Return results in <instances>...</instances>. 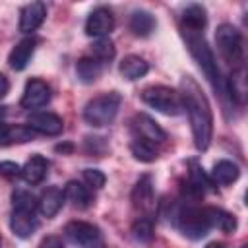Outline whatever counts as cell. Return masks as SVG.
Listing matches in <instances>:
<instances>
[{"label":"cell","instance_id":"obj_9","mask_svg":"<svg viewBox=\"0 0 248 248\" xmlns=\"http://www.w3.org/2000/svg\"><path fill=\"white\" fill-rule=\"evenodd\" d=\"M50 101V87L46 81L39 79V78H31L27 83H25V89H23V95H21V101L19 105L23 108H41L45 107L46 103Z\"/></svg>","mask_w":248,"mask_h":248},{"label":"cell","instance_id":"obj_13","mask_svg":"<svg viewBox=\"0 0 248 248\" xmlns=\"http://www.w3.org/2000/svg\"><path fill=\"white\" fill-rule=\"evenodd\" d=\"M132 203L136 209L143 211L145 215L153 209L155 205V196H153V180L149 174H143L140 176V180L134 184V190H132Z\"/></svg>","mask_w":248,"mask_h":248},{"label":"cell","instance_id":"obj_8","mask_svg":"<svg viewBox=\"0 0 248 248\" xmlns=\"http://www.w3.org/2000/svg\"><path fill=\"white\" fill-rule=\"evenodd\" d=\"M112 29H114V16L107 6H97L95 10H91V14L85 19V35L101 39V37H108Z\"/></svg>","mask_w":248,"mask_h":248},{"label":"cell","instance_id":"obj_15","mask_svg":"<svg viewBox=\"0 0 248 248\" xmlns=\"http://www.w3.org/2000/svg\"><path fill=\"white\" fill-rule=\"evenodd\" d=\"M39 227V221L35 217V211H23V209H12L10 215V229L17 238H29Z\"/></svg>","mask_w":248,"mask_h":248},{"label":"cell","instance_id":"obj_16","mask_svg":"<svg viewBox=\"0 0 248 248\" xmlns=\"http://www.w3.org/2000/svg\"><path fill=\"white\" fill-rule=\"evenodd\" d=\"M48 167H50V163H48V159L46 157H43V155H39V153H35V155H31L29 159H27V163L21 167V178L27 182V184H31V186H35V184H41L43 180H45V176H46V172H48Z\"/></svg>","mask_w":248,"mask_h":248},{"label":"cell","instance_id":"obj_10","mask_svg":"<svg viewBox=\"0 0 248 248\" xmlns=\"http://www.w3.org/2000/svg\"><path fill=\"white\" fill-rule=\"evenodd\" d=\"M27 126L35 134L58 136L64 130V120L54 112H33L27 116Z\"/></svg>","mask_w":248,"mask_h":248},{"label":"cell","instance_id":"obj_12","mask_svg":"<svg viewBox=\"0 0 248 248\" xmlns=\"http://www.w3.org/2000/svg\"><path fill=\"white\" fill-rule=\"evenodd\" d=\"M132 124H134V130L138 132V138H141V140H145V141H149L153 145L155 143H163L167 140V132L145 112L136 114Z\"/></svg>","mask_w":248,"mask_h":248},{"label":"cell","instance_id":"obj_2","mask_svg":"<svg viewBox=\"0 0 248 248\" xmlns=\"http://www.w3.org/2000/svg\"><path fill=\"white\" fill-rule=\"evenodd\" d=\"M180 33H182V39H184L190 54L194 56V60L198 62V66L202 68V72L205 74V78L209 79V83L213 85V89L219 91V93H225V85L221 81V72L217 68L213 50L209 48V45H207V41L203 37V31L180 29Z\"/></svg>","mask_w":248,"mask_h":248},{"label":"cell","instance_id":"obj_20","mask_svg":"<svg viewBox=\"0 0 248 248\" xmlns=\"http://www.w3.org/2000/svg\"><path fill=\"white\" fill-rule=\"evenodd\" d=\"M118 70H120V74H122L124 79L134 81V79L143 78V76L149 72V62H147L145 58L138 56V54H128V56L122 58Z\"/></svg>","mask_w":248,"mask_h":248},{"label":"cell","instance_id":"obj_32","mask_svg":"<svg viewBox=\"0 0 248 248\" xmlns=\"http://www.w3.org/2000/svg\"><path fill=\"white\" fill-rule=\"evenodd\" d=\"M21 172V167L17 165V163H14V161H2L0 163V176H4V178H14V176H17Z\"/></svg>","mask_w":248,"mask_h":248},{"label":"cell","instance_id":"obj_11","mask_svg":"<svg viewBox=\"0 0 248 248\" xmlns=\"http://www.w3.org/2000/svg\"><path fill=\"white\" fill-rule=\"evenodd\" d=\"M45 19H46V4L31 2L19 10V25L17 27L21 33H33L43 25Z\"/></svg>","mask_w":248,"mask_h":248},{"label":"cell","instance_id":"obj_1","mask_svg":"<svg viewBox=\"0 0 248 248\" xmlns=\"http://www.w3.org/2000/svg\"><path fill=\"white\" fill-rule=\"evenodd\" d=\"M178 93L182 99V108H186V112H188L194 145L198 151H205L209 147L211 136H213V112H211L209 101H207L205 93L202 91L200 83L192 76H184L180 79Z\"/></svg>","mask_w":248,"mask_h":248},{"label":"cell","instance_id":"obj_6","mask_svg":"<svg viewBox=\"0 0 248 248\" xmlns=\"http://www.w3.org/2000/svg\"><path fill=\"white\" fill-rule=\"evenodd\" d=\"M215 43L221 56L229 64L240 68L244 60V43H242V33L232 23H221L215 29Z\"/></svg>","mask_w":248,"mask_h":248},{"label":"cell","instance_id":"obj_34","mask_svg":"<svg viewBox=\"0 0 248 248\" xmlns=\"http://www.w3.org/2000/svg\"><path fill=\"white\" fill-rule=\"evenodd\" d=\"M8 91H10V81H8V78L0 72V99H4V97L8 95Z\"/></svg>","mask_w":248,"mask_h":248},{"label":"cell","instance_id":"obj_5","mask_svg":"<svg viewBox=\"0 0 248 248\" xmlns=\"http://www.w3.org/2000/svg\"><path fill=\"white\" fill-rule=\"evenodd\" d=\"M141 101L167 114V116H176L182 112V99H180V93L172 87H167V85H149L141 91Z\"/></svg>","mask_w":248,"mask_h":248},{"label":"cell","instance_id":"obj_4","mask_svg":"<svg viewBox=\"0 0 248 248\" xmlns=\"http://www.w3.org/2000/svg\"><path fill=\"white\" fill-rule=\"evenodd\" d=\"M174 227L188 238L192 240H200L209 232V221L205 215L203 207H196V205H186V207H178L174 213Z\"/></svg>","mask_w":248,"mask_h":248},{"label":"cell","instance_id":"obj_31","mask_svg":"<svg viewBox=\"0 0 248 248\" xmlns=\"http://www.w3.org/2000/svg\"><path fill=\"white\" fill-rule=\"evenodd\" d=\"M83 182H85L89 188L99 190V188L105 186L107 176H105L103 170H99V169H83Z\"/></svg>","mask_w":248,"mask_h":248},{"label":"cell","instance_id":"obj_21","mask_svg":"<svg viewBox=\"0 0 248 248\" xmlns=\"http://www.w3.org/2000/svg\"><path fill=\"white\" fill-rule=\"evenodd\" d=\"M155 25H157V21H155L153 14L147 12V10H134L130 14L128 27H130V31L136 37H147V35H151L153 29H155Z\"/></svg>","mask_w":248,"mask_h":248},{"label":"cell","instance_id":"obj_14","mask_svg":"<svg viewBox=\"0 0 248 248\" xmlns=\"http://www.w3.org/2000/svg\"><path fill=\"white\" fill-rule=\"evenodd\" d=\"M64 190L62 188H58V186H48L46 190H43V194L39 196V200H37V211L43 215V217H46V219H50V217H54L60 209H62V203H64Z\"/></svg>","mask_w":248,"mask_h":248},{"label":"cell","instance_id":"obj_26","mask_svg":"<svg viewBox=\"0 0 248 248\" xmlns=\"http://www.w3.org/2000/svg\"><path fill=\"white\" fill-rule=\"evenodd\" d=\"M188 167H190V188L196 192V196H202L211 186V178L203 172V169L196 159H190Z\"/></svg>","mask_w":248,"mask_h":248},{"label":"cell","instance_id":"obj_18","mask_svg":"<svg viewBox=\"0 0 248 248\" xmlns=\"http://www.w3.org/2000/svg\"><path fill=\"white\" fill-rule=\"evenodd\" d=\"M207 25V12L202 4H190L182 10L180 16V29H190V31H203Z\"/></svg>","mask_w":248,"mask_h":248},{"label":"cell","instance_id":"obj_37","mask_svg":"<svg viewBox=\"0 0 248 248\" xmlns=\"http://www.w3.org/2000/svg\"><path fill=\"white\" fill-rule=\"evenodd\" d=\"M6 112H8V107H0V118H4Z\"/></svg>","mask_w":248,"mask_h":248},{"label":"cell","instance_id":"obj_19","mask_svg":"<svg viewBox=\"0 0 248 248\" xmlns=\"http://www.w3.org/2000/svg\"><path fill=\"white\" fill-rule=\"evenodd\" d=\"M35 140V132L29 126H19V124H4L0 122V143L10 145V143H25Z\"/></svg>","mask_w":248,"mask_h":248},{"label":"cell","instance_id":"obj_3","mask_svg":"<svg viewBox=\"0 0 248 248\" xmlns=\"http://www.w3.org/2000/svg\"><path fill=\"white\" fill-rule=\"evenodd\" d=\"M120 105H122V95L118 91H107L103 95H97L91 101H87V105L83 107V120L95 128L107 126L116 118Z\"/></svg>","mask_w":248,"mask_h":248},{"label":"cell","instance_id":"obj_36","mask_svg":"<svg viewBox=\"0 0 248 248\" xmlns=\"http://www.w3.org/2000/svg\"><path fill=\"white\" fill-rule=\"evenodd\" d=\"M205 248H227V246H225L223 242H217V240H215V242H209Z\"/></svg>","mask_w":248,"mask_h":248},{"label":"cell","instance_id":"obj_28","mask_svg":"<svg viewBox=\"0 0 248 248\" xmlns=\"http://www.w3.org/2000/svg\"><path fill=\"white\" fill-rule=\"evenodd\" d=\"M91 52H93V58H97L101 64L103 62H110L116 54V46L114 43L108 39V37H101V39H95L93 45H91Z\"/></svg>","mask_w":248,"mask_h":248},{"label":"cell","instance_id":"obj_38","mask_svg":"<svg viewBox=\"0 0 248 248\" xmlns=\"http://www.w3.org/2000/svg\"><path fill=\"white\" fill-rule=\"evenodd\" d=\"M0 244H2V236H0Z\"/></svg>","mask_w":248,"mask_h":248},{"label":"cell","instance_id":"obj_22","mask_svg":"<svg viewBox=\"0 0 248 248\" xmlns=\"http://www.w3.org/2000/svg\"><path fill=\"white\" fill-rule=\"evenodd\" d=\"M205 209V215H207V221H209V227L211 229H219L223 232H234L236 231V217L221 207H203Z\"/></svg>","mask_w":248,"mask_h":248},{"label":"cell","instance_id":"obj_23","mask_svg":"<svg viewBox=\"0 0 248 248\" xmlns=\"http://www.w3.org/2000/svg\"><path fill=\"white\" fill-rule=\"evenodd\" d=\"M238 176H240V169H238V165H236V163H232V161L221 159V161H217V163H215V167H213V170H211V176H209V178H211L213 182H217V184L227 186V184L236 182V180H238Z\"/></svg>","mask_w":248,"mask_h":248},{"label":"cell","instance_id":"obj_33","mask_svg":"<svg viewBox=\"0 0 248 248\" xmlns=\"http://www.w3.org/2000/svg\"><path fill=\"white\" fill-rule=\"evenodd\" d=\"M37 248H64V242H62V238H60V236L50 234V236H45V238L39 242V246H37Z\"/></svg>","mask_w":248,"mask_h":248},{"label":"cell","instance_id":"obj_35","mask_svg":"<svg viewBox=\"0 0 248 248\" xmlns=\"http://www.w3.org/2000/svg\"><path fill=\"white\" fill-rule=\"evenodd\" d=\"M54 149H56V151H62V153H66V151H72V149H74V145H72V143H64V145H56Z\"/></svg>","mask_w":248,"mask_h":248},{"label":"cell","instance_id":"obj_17","mask_svg":"<svg viewBox=\"0 0 248 248\" xmlns=\"http://www.w3.org/2000/svg\"><path fill=\"white\" fill-rule=\"evenodd\" d=\"M35 46H37V39H33V37H25L19 43H16V46L8 54L10 68L12 70H17V72L23 70L29 64V60H31V56L35 52Z\"/></svg>","mask_w":248,"mask_h":248},{"label":"cell","instance_id":"obj_30","mask_svg":"<svg viewBox=\"0 0 248 248\" xmlns=\"http://www.w3.org/2000/svg\"><path fill=\"white\" fill-rule=\"evenodd\" d=\"M12 209L23 211H37V198L27 190H14L12 194Z\"/></svg>","mask_w":248,"mask_h":248},{"label":"cell","instance_id":"obj_29","mask_svg":"<svg viewBox=\"0 0 248 248\" xmlns=\"http://www.w3.org/2000/svg\"><path fill=\"white\" fill-rule=\"evenodd\" d=\"M130 151L141 163H153L157 159V149L153 147V143H149V141H145L141 138H136L130 143Z\"/></svg>","mask_w":248,"mask_h":248},{"label":"cell","instance_id":"obj_25","mask_svg":"<svg viewBox=\"0 0 248 248\" xmlns=\"http://www.w3.org/2000/svg\"><path fill=\"white\" fill-rule=\"evenodd\" d=\"M64 198L78 209H85L89 207L91 203V194L87 190V186H83L81 182L78 180H70L66 186H64Z\"/></svg>","mask_w":248,"mask_h":248},{"label":"cell","instance_id":"obj_7","mask_svg":"<svg viewBox=\"0 0 248 248\" xmlns=\"http://www.w3.org/2000/svg\"><path fill=\"white\" fill-rule=\"evenodd\" d=\"M64 236L78 248H101L103 234L97 225L87 221H70L64 227Z\"/></svg>","mask_w":248,"mask_h":248},{"label":"cell","instance_id":"obj_24","mask_svg":"<svg viewBox=\"0 0 248 248\" xmlns=\"http://www.w3.org/2000/svg\"><path fill=\"white\" fill-rule=\"evenodd\" d=\"M76 74L81 83H93L103 74V64L93 56H81L76 64Z\"/></svg>","mask_w":248,"mask_h":248},{"label":"cell","instance_id":"obj_27","mask_svg":"<svg viewBox=\"0 0 248 248\" xmlns=\"http://www.w3.org/2000/svg\"><path fill=\"white\" fill-rule=\"evenodd\" d=\"M132 236L136 242H151L153 238V232H155V227H153V219L149 215H143V217H138L134 223H132V229H130Z\"/></svg>","mask_w":248,"mask_h":248}]
</instances>
